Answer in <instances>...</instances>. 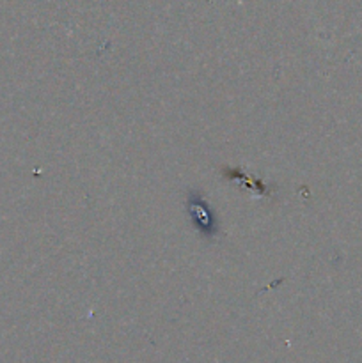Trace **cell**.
<instances>
[{
  "instance_id": "obj_1",
  "label": "cell",
  "mask_w": 362,
  "mask_h": 363,
  "mask_svg": "<svg viewBox=\"0 0 362 363\" xmlns=\"http://www.w3.org/2000/svg\"><path fill=\"white\" fill-rule=\"evenodd\" d=\"M188 215H190L192 223H194L195 229L199 230L204 236L212 238L216 233V222L215 216H213L212 208L208 206V202L201 197V195H190L187 202Z\"/></svg>"
}]
</instances>
